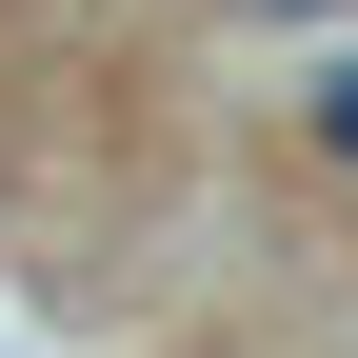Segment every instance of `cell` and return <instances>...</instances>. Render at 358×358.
Masks as SVG:
<instances>
[{"label": "cell", "instance_id": "cell-2", "mask_svg": "<svg viewBox=\"0 0 358 358\" xmlns=\"http://www.w3.org/2000/svg\"><path fill=\"white\" fill-rule=\"evenodd\" d=\"M259 20H338V0H259Z\"/></svg>", "mask_w": 358, "mask_h": 358}, {"label": "cell", "instance_id": "cell-1", "mask_svg": "<svg viewBox=\"0 0 358 358\" xmlns=\"http://www.w3.org/2000/svg\"><path fill=\"white\" fill-rule=\"evenodd\" d=\"M299 140H319V159L358 179V60H319V100H299Z\"/></svg>", "mask_w": 358, "mask_h": 358}]
</instances>
